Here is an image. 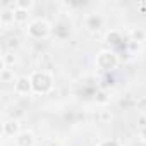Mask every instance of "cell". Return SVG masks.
I'll use <instances>...</instances> for the list:
<instances>
[{
	"instance_id": "cell-6",
	"label": "cell",
	"mask_w": 146,
	"mask_h": 146,
	"mask_svg": "<svg viewBox=\"0 0 146 146\" xmlns=\"http://www.w3.org/2000/svg\"><path fill=\"white\" fill-rule=\"evenodd\" d=\"M21 131H23V129H21V124H19V120H16V119H5L4 124H2V136H4V137H12V139H16Z\"/></svg>"
},
{
	"instance_id": "cell-12",
	"label": "cell",
	"mask_w": 146,
	"mask_h": 146,
	"mask_svg": "<svg viewBox=\"0 0 146 146\" xmlns=\"http://www.w3.org/2000/svg\"><path fill=\"white\" fill-rule=\"evenodd\" d=\"M0 81L2 83H16L14 79V70L12 69H4V70H0Z\"/></svg>"
},
{
	"instance_id": "cell-7",
	"label": "cell",
	"mask_w": 146,
	"mask_h": 146,
	"mask_svg": "<svg viewBox=\"0 0 146 146\" xmlns=\"http://www.w3.org/2000/svg\"><path fill=\"white\" fill-rule=\"evenodd\" d=\"M16 146H36V136L31 131H21L14 139Z\"/></svg>"
},
{
	"instance_id": "cell-4",
	"label": "cell",
	"mask_w": 146,
	"mask_h": 146,
	"mask_svg": "<svg viewBox=\"0 0 146 146\" xmlns=\"http://www.w3.org/2000/svg\"><path fill=\"white\" fill-rule=\"evenodd\" d=\"M14 93L19 95V96L35 95V93H33V83H31V78L26 76V74L16 78V83H14Z\"/></svg>"
},
{
	"instance_id": "cell-8",
	"label": "cell",
	"mask_w": 146,
	"mask_h": 146,
	"mask_svg": "<svg viewBox=\"0 0 146 146\" xmlns=\"http://www.w3.org/2000/svg\"><path fill=\"white\" fill-rule=\"evenodd\" d=\"M12 24H16V21H14V9L4 7L2 12H0V26H2L4 29H7Z\"/></svg>"
},
{
	"instance_id": "cell-14",
	"label": "cell",
	"mask_w": 146,
	"mask_h": 146,
	"mask_svg": "<svg viewBox=\"0 0 146 146\" xmlns=\"http://www.w3.org/2000/svg\"><path fill=\"white\" fill-rule=\"evenodd\" d=\"M17 46H19V40H17V38H9V40H7V43H5L7 52H14Z\"/></svg>"
},
{
	"instance_id": "cell-1",
	"label": "cell",
	"mask_w": 146,
	"mask_h": 146,
	"mask_svg": "<svg viewBox=\"0 0 146 146\" xmlns=\"http://www.w3.org/2000/svg\"><path fill=\"white\" fill-rule=\"evenodd\" d=\"M29 78L35 95H48L53 90V76L50 70H33Z\"/></svg>"
},
{
	"instance_id": "cell-2",
	"label": "cell",
	"mask_w": 146,
	"mask_h": 146,
	"mask_svg": "<svg viewBox=\"0 0 146 146\" xmlns=\"http://www.w3.org/2000/svg\"><path fill=\"white\" fill-rule=\"evenodd\" d=\"M117 65H119V55L110 48L100 50L95 57V67L103 72H112L117 69Z\"/></svg>"
},
{
	"instance_id": "cell-3",
	"label": "cell",
	"mask_w": 146,
	"mask_h": 146,
	"mask_svg": "<svg viewBox=\"0 0 146 146\" xmlns=\"http://www.w3.org/2000/svg\"><path fill=\"white\" fill-rule=\"evenodd\" d=\"M52 24L45 19V17H36V19H33L29 24H28V28H26V33H28V36L29 38H33V40H45V38H48L50 35H52Z\"/></svg>"
},
{
	"instance_id": "cell-16",
	"label": "cell",
	"mask_w": 146,
	"mask_h": 146,
	"mask_svg": "<svg viewBox=\"0 0 146 146\" xmlns=\"http://www.w3.org/2000/svg\"><path fill=\"white\" fill-rule=\"evenodd\" d=\"M139 139H141L143 143H146V125L139 129Z\"/></svg>"
},
{
	"instance_id": "cell-5",
	"label": "cell",
	"mask_w": 146,
	"mask_h": 146,
	"mask_svg": "<svg viewBox=\"0 0 146 146\" xmlns=\"http://www.w3.org/2000/svg\"><path fill=\"white\" fill-rule=\"evenodd\" d=\"M105 24V17L100 14V12H91L84 17V28L90 31V33H96L103 28Z\"/></svg>"
},
{
	"instance_id": "cell-10",
	"label": "cell",
	"mask_w": 146,
	"mask_h": 146,
	"mask_svg": "<svg viewBox=\"0 0 146 146\" xmlns=\"http://www.w3.org/2000/svg\"><path fill=\"white\" fill-rule=\"evenodd\" d=\"M131 41L139 43V45L146 43V31H144V29H141V28L132 29V31H131Z\"/></svg>"
},
{
	"instance_id": "cell-15",
	"label": "cell",
	"mask_w": 146,
	"mask_h": 146,
	"mask_svg": "<svg viewBox=\"0 0 146 146\" xmlns=\"http://www.w3.org/2000/svg\"><path fill=\"white\" fill-rule=\"evenodd\" d=\"M98 146H122V144L117 139H103V141H100Z\"/></svg>"
},
{
	"instance_id": "cell-13",
	"label": "cell",
	"mask_w": 146,
	"mask_h": 146,
	"mask_svg": "<svg viewBox=\"0 0 146 146\" xmlns=\"http://www.w3.org/2000/svg\"><path fill=\"white\" fill-rule=\"evenodd\" d=\"M33 5H35L33 0H17L16 2V7L17 9H24V11H31Z\"/></svg>"
},
{
	"instance_id": "cell-11",
	"label": "cell",
	"mask_w": 146,
	"mask_h": 146,
	"mask_svg": "<svg viewBox=\"0 0 146 146\" xmlns=\"http://www.w3.org/2000/svg\"><path fill=\"white\" fill-rule=\"evenodd\" d=\"M107 41H108L110 45H119V43L122 41V35H120L119 31L112 29V31H108V33H107Z\"/></svg>"
},
{
	"instance_id": "cell-9",
	"label": "cell",
	"mask_w": 146,
	"mask_h": 146,
	"mask_svg": "<svg viewBox=\"0 0 146 146\" xmlns=\"http://www.w3.org/2000/svg\"><path fill=\"white\" fill-rule=\"evenodd\" d=\"M14 21L16 24H29L33 19H31V14L29 11H24V9H14Z\"/></svg>"
}]
</instances>
